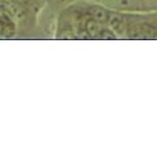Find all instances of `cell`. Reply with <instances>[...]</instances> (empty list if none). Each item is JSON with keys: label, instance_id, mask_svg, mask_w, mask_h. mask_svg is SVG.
Instances as JSON below:
<instances>
[{"label": "cell", "instance_id": "cell-7", "mask_svg": "<svg viewBox=\"0 0 157 157\" xmlns=\"http://www.w3.org/2000/svg\"><path fill=\"white\" fill-rule=\"evenodd\" d=\"M97 39L98 40H116V39H118V36H117V34L106 24V26L102 28L101 33H99Z\"/></svg>", "mask_w": 157, "mask_h": 157}, {"label": "cell", "instance_id": "cell-4", "mask_svg": "<svg viewBox=\"0 0 157 157\" xmlns=\"http://www.w3.org/2000/svg\"><path fill=\"white\" fill-rule=\"evenodd\" d=\"M85 13L91 17V19L97 20V22L102 23V24H108L109 20V15H110V10L106 8L102 3H87L86 7L83 8Z\"/></svg>", "mask_w": 157, "mask_h": 157}, {"label": "cell", "instance_id": "cell-6", "mask_svg": "<svg viewBox=\"0 0 157 157\" xmlns=\"http://www.w3.org/2000/svg\"><path fill=\"white\" fill-rule=\"evenodd\" d=\"M106 24H102L97 22V20L91 19V17H86V20H85V24H83V28H85V33H86L90 39H97L99 33L102 31V28L105 27Z\"/></svg>", "mask_w": 157, "mask_h": 157}, {"label": "cell", "instance_id": "cell-8", "mask_svg": "<svg viewBox=\"0 0 157 157\" xmlns=\"http://www.w3.org/2000/svg\"><path fill=\"white\" fill-rule=\"evenodd\" d=\"M11 2L16 6H26V4L30 3V0H11Z\"/></svg>", "mask_w": 157, "mask_h": 157}, {"label": "cell", "instance_id": "cell-5", "mask_svg": "<svg viewBox=\"0 0 157 157\" xmlns=\"http://www.w3.org/2000/svg\"><path fill=\"white\" fill-rule=\"evenodd\" d=\"M16 33V23L8 13L0 12V36H12Z\"/></svg>", "mask_w": 157, "mask_h": 157}, {"label": "cell", "instance_id": "cell-3", "mask_svg": "<svg viewBox=\"0 0 157 157\" xmlns=\"http://www.w3.org/2000/svg\"><path fill=\"white\" fill-rule=\"evenodd\" d=\"M128 24H129V13L118 12V11H110L108 26L117 34L118 39H125V36H126Z\"/></svg>", "mask_w": 157, "mask_h": 157}, {"label": "cell", "instance_id": "cell-1", "mask_svg": "<svg viewBox=\"0 0 157 157\" xmlns=\"http://www.w3.org/2000/svg\"><path fill=\"white\" fill-rule=\"evenodd\" d=\"M125 39H157V16L155 13H129V24Z\"/></svg>", "mask_w": 157, "mask_h": 157}, {"label": "cell", "instance_id": "cell-2", "mask_svg": "<svg viewBox=\"0 0 157 157\" xmlns=\"http://www.w3.org/2000/svg\"><path fill=\"white\" fill-rule=\"evenodd\" d=\"M110 11L126 13H157V0H98Z\"/></svg>", "mask_w": 157, "mask_h": 157}, {"label": "cell", "instance_id": "cell-9", "mask_svg": "<svg viewBox=\"0 0 157 157\" xmlns=\"http://www.w3.org/2000/svg\"><path fill=\"white\" fill-rule=\"evenodd\" d=\"M66 2H75V0H66Z\"/></svg>", "mask_w": 157, "mask_h": 157}]
</instances>
